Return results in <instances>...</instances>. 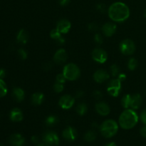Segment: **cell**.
<instances>
[{"label": "cell", "instance_id": "cell-11", "mask_svg": "<svg viewBox=\"0 0 146 146\" xmlns=\"http://www.w3.org/2000/svg\"><path fill=\"white\" fill-rule=\"evenodd\" d=\"M53 59H54V63L58 64V65H61V64L66 63V61L68 59V54L65 49L59 48L54 54Z\"/></svg>", "mask_w": 146, "mask_h": 146}, {"label": "cell", "instance_id": "cell-38", "mask_svg": "<svg viewBox=\"0 0 146 146\" xmlns=\"http://www.w3.org/2000/svg\"><path fill=\"white\" fill-rule=\"evenodd\" d=\"M53 67V64L51 62H46L44 64V66H43V68H44V69L45 70V71H50V70Z\"/></svg>", "mask_w": 146, "mask_h": 146}, {"label": "cell", "instance_id": "cell-8", "mask_svg": "<svg viewBox=\"0 0 146 146\" xmlns=\"http://www.w3.org/2000/svg\"><path fill=\"white\" fill-rule=\"evenodd\" d=\"M42 139L44 143L49 145H58L60 142L58 135L54 131H46L42 135Z\"/></svg>", "mask_w": 146, "mask_h": 146}, {"label": "cell", "instance_id": "cell-25", "mask_svg": "<svg viewBox=\"0 0 146 146\" xmlns=\"http://www.w3.org/2000/svg\"><path fill=\"white\" fill-rule=\"evenodd\" d=\"M131 94H126L123 96V98H121V105L125 109L130 108V105H131Z\"/></svg>", "mask_w": 146, "mask_h": 146}, {"label": "cell", "instance_id": "cell-9", "mask_svg": "<svg viewBox=\"0 0 146 146\" xmlns=\"http://www.w3.org/2000/svg\"><path fill=\"white\" fill-rule=\"evenodd\" d=\"M75 104V98L71 95H64L58 100V106L62 109L68 110L73 107Z\"/></svg>", "mask_w": 146, "mask_h": 146}, {"label": "cell", "instance_id": "cell-17", "mask_svg": "<svg viewBox=\"0 0 146 146\" xmlns=\"http://www.w3.org/2000/svg\"><path fill=\"white\" fill-rule=\"evenodd\" d=\"M143 99L141 96L139 94H135L133 95H131V105H130V108L133 110H137L141 107L142 105Z\"/></svg>", "mask_w": 146, "mask_h": 146}, {"label": "cell", "instance_id": "cell-43", "mask_svg": "<svg viewBox=\"0 0 146 146\" xmlns=\"http://www.w3.org/2000/svg\"><path fill=\"white\" fill-rule=\"evenodd\" d=\"M58 2L61 6H66L70 2V0H58Z\"/></svg>", "mask_w": 146, "mask_h": 146}, {"label": "cell", "instance_id": "cell-14", "mask_svg": "<svg viewBox=\"0 0 146 146\" xmlns=\"http://www.w3.org/2000/svg\"><path fill=\"white\" fill-rule=\"evenodd\" d=\"M117 31V26L113 22H107L102 27V32L106 36L111 37Z\"/></svg>", "mask_w": 146, "mask_h": 146}, {"label": "cell", "instance_id": "cell-21", "mask_svg": "<svg viewBox=\"0 0 146 146\" xmlns=\"http://www.w3.org/2000/svg\"><path fill=\"white\" fill-rule=\"evenodd\" d=\"M50 36L51 38L55 40L58 44L61 45V44H64L65 43V38L64 37L62 36V34L56 29H53L52 31L50 32Z\"/></svg>", "mask_w": 146, "mask_h": 146}, {"label": "cell", "instance_id": "cell-26", "mask_svg": "<svg viewBox=\"0 0 146 146\" xmlns=\"http://www.w3.org/2000/svg\"><path fill=\"white\" fill-rule=\"evenodd\" d=\"M97 136L96 133L94 131H88L84 135V140L87 142H93L96 140Z\"/></svg>", "mask_w": 146, "mask_h": 146}, {"label": "cell", "instance_id": "cell-20", "mask_svg": "<svg viewBox=\"0 0 146 146\" xmlns=\"http://www.w3.org/2000/svg\"><path fill=\"white\" fill-rule=\"evenodd\" d=\"M13 97L17 102H21L24 101V97H25V92L22 88L19 87H17L13 89Z\"/></svg>", "mask_w": 146, "mask_h": 146}, {"label": "cell", "instance_id": "cell-42", "mask_svg": "<svg viewBox=\"0 0 146 146\" xmlns=\"http://www.w3.org/2000/svg\"><path fill=\"white\" fill-rule=\"evenodd\" d=\"M31 142L33 143L37 144V143H38V141H39V138H38V137L36 136V135H34V136L31 137Z\"/></svg>", "mask_w": 146, "mask_h": 146}, {"label": "cell", "instance_id": "cell-3", "mask_svg": "<svg viewBox=\"0 0 146 146\" xmlns=\"http://www.w3.org/2000/svg\"><path fill=\"white\" fill-rule=\"evenodd\" d=\"M100 131L104 137L110 138L113 137L118 131V125L112 119L106 120L100 125Z\"/></svg>", "mask_w": 146, "mask_h": 146}, {"label": "cell", "instance_id": "cell-33", "mask_svg": "<svg viewBox=\"0 0 146 146\" xmlns=\"http://www.w3.org/2000/svg\"><path fill=\"white\" fill-rule=\"evenodd\" d=\"M18 55L19 56L21 59L22 60L27 59V56H28V54H27V51L24 50V48H20V49L18 50Z\"/></svg>", "mask_w": 146, "mask_h": 146}, {"label": "cell", "instance_id": "cell-16", "mask_svg": "<svg viewBox=\"0 0 146 146\" xmlns=\"http://www.w3.org/2000/svg\"><path fill=\"white\" fill-rule=\"evenodd\" d=\"M9 142L12 146H23L25 143V139L21 134L15 133L9 137Z\"/></svg>", "mask_w": 146, "mask_h": 146}, {"label": "cell", "instance_id": "cell-34", "mask_svg": "<svg viewBox=\"0 0 146 146\" xmlns=\"http://www.w3.org/2000/svg\"><path fill=\"white\" fill-rule=\"evenodd\" d=\"M93 97H94L96 101H101L103 98V94L101 93V91L96 90V91H94V93H93Z\"/></svg>", "mask_w": 146, "mask_h": 146}, {"label": "cell", "instance_id": "cell-27", "mask_svg": "<svg viewBox=\"0 0 146 146\" xmlns=\"http://www.w3.org/2000/svg\"><path fill=\"white\" fill-rule=\"evenodd\" d=\"M121 74L120 73V68L117 64H112L110 67V74L113 77H118V76Z\"/></svg>", "mask_w": 146, "mask_h": 146}, {"label": "cell", "instance_id": "cell-46", "mask_svg": "<svg viewBox=\"0 0 146 146\" xmlns=\"http://www.w3.org/2000/svg\"><path fill=\"white\" fill-rule=\"evenodd\" d=\"M105 146H117L116 144L115 143L113 142H111V143H109L106 144Z\"/></svg>", "mask_w": 146, "mask_h": 146}, {"label": "cell", "instance_id": "cell-32", "mask_svg": "<svg viewBox=\"0 0 146 146\" xmlns=\"http://www.w3.org/2000/svg\"><path fill=\"white\" fill-rule=\"evenodd\" d=\"M66 78L65 76L64 75V74L63 73H61V74H57L56 77V82L58 83H60V84H65V82L66 81Z\"/></svg>", "mask_w": 146, "mask_h": 146}, {"label": "cell", "instance_id": "cell-22", "mask_svg": "<svg viewBox=\"0 0 146 146\" xmlns=\"http://www.w3.org/2000/svg\"><path fill=\"white\" fill-rule=\"evenodd\" d=\"M29 40L28 33L24 29H21L18 32L17 36V42L21 44H26Z\"/></svg>", "mask_w": 146, "mask_h": 146}, {"label": "cell", "instance_id": "cell-48", "mask_svg": "<svg viewBox=\"0 0 146 146\" xmlns=\"http://www.w3.org/2000/svg\"><path fill=\"white\" fill-rule=\"evenodd\" d=\"M144 17H145L146 18V9L145 10V11H144Z\"/></svg>", "mask_w": 146, "mask_h": 146}, {"label": "cell", "instance_id": "cell-41", "mask_svg": "<svg viewBox=\"0 0 146 146\" xmlns=\"http://www.w3.org/2000/svg\"><path fill=\"white\" fill-rule=\"evenodd\" d=\"M118 78L121 81V82H123V81H125V78H126V75L123 74V73H121V74L118 76Z\"/></svg>", "mask_w": 146, "mask_h": 146}, {"label": "cell", "instance_id": "cell-40", "mask_svg": "<svg viewBox=\"0 0 146 146\" xmlns=\"http://www.w3.org/2000/svg\"><path fill=\"white\" fill-rule=\"evenodd\" d=\"M140 133H141V136H143V138H146V125H145L144 126H143L142 128L140 129Z\"/></svg>", "mask_w": 146, "mask_h": 146}, {"label": "cell", "instance_id": "cell-6", "mask_svg": "<svg viewBox=\"0 0 146 146\" xmlns=\"http://www.w3.org/2000/svg\"><path fill=\"white\" fill-rule=\"evenodd\" d=\"M121 83L122 82L118 78L111 80L108 84V86H107V91L108 94L113 97L118 96L122 88Z\"/></svg>", "mask_w": 146, "mask_h": 146}, {"label": "cell", "instance_id": "cell-13", "mask_svg": "<svg viewBox=\"0 0 146 146\" xmlns=\"http://www.w3.org/2000/svg\"><path fill=\"white\" fill-rule=\"evenodd\" d=\"M71 22L68 19H60L56 24V29L61 34H67L70 31V29H71Z\"/></svg>", "mask_w": 146, "mask_h": 146}, {"label": "cell", "instance_id": "cell-12", "mask_svg": "<svg viewBox=\"0 0 146 146\" xmlns=\"http://www.w3.org/2000/svg\"><path fill=\"white\" fill-rule=\"evenodd\" d=\"M110 78V74L104 69L97 70L94 74V81L98 84H102L106 82Z\"/></svg>", "mask_w": 146, "mask_h": 146}, {"label": "cell", "instance_id": "cell-44", "mask_svg": "<svg viewBox=\"0 0 146 146\" xmlns=\"http://www.w3.org/2000/svg\"><path fill=\"white\" fill-rule=\"evenodd\" d=\"M6 76V71L4 69H0V79H2Z\"/></svg>", "mask_w": 146, "mask_h": 146}, {"label": "cell", "instance_id": "cell-15", "mask_svg": "<svg viewBox=\"0 0 146 146\" xmlns=\"http://www.w3.org/2000/svg\"><path fill=\"white\" fill-rule=\"evenodd\" d=\"M95 108L96 112L102 116H106L111 112V108L104 101H99L97 103L95 106Z\"/></svg>", "mask_w": 146, "mask_h": 146}, {"label": "cell", "instance_id": "cell-4", "mask_svg": "<svg viewBox=\"0 0 146 146\" xmlns=\"http://www.w3.org/2000/svg\"><path fill=\"white\" fill-rule=\"evenodd\" d=\"M63 74L67 80L73 81L79 78L81 75V71L76 64L70 63L65 65V66L64 67Z\"/></svg>", "mask_w": 146, "mask_h": 146}, {"label": "cell", "instance_id": "cell-2", "mask_svg": "<svg viewBox=\"0 0 146 146\" xmlns=\"http://www.w3.org/2000/svg\"><path fill=\"white\" fill-rule=\"evenodd\" d=\"M139 117L135 110L127 108L123 111L119 116L118 123L123 129L129 130L134 128L138 123Z\"/></svg>", "mask_w": 146, "mask_h": 146}, {"label": "cell", "instance_id": "cell-18", "mask_svg": "<svg viewBox=\"0 0 146 146\" xmlns=\"http://www.w3.org/2000/svg\"><path fill=\"white\" fill-rule=\"evenodd\" d=\"M10 119L14 122H19L23 120L22 111L19 108H13L10 112Z\"/></svg>", "mask_w": 146, "mask_h": 146}, {"label": "cell", "instance_id": "cell-23", "mask_svg": "<svg viewBox=\"0 0 146 146\" xmlns=\"http://www.w3.org/2000/svg\"><path fill=\"white\" fill-rule=\"evenodd\" d=\"M76 111L77 114L81 116L85 115L88 111V106L84 103H80L77 105L76 108Z\"/></svg>", "mask_w": 146, "mask_h": 146}, {"label": "cell", "instance_id": "cell-29", "mask_svg": "<svg viewBox=\"0 0 146 146\" xmlns=\"http://www.w3.org/2000/svg\"><path fill=\"white\" fill-rule=\"evenodd\" d=\"M7 87L4 80L0 79V97H3L7 95Z\"/></svg>", "mask_w": 146, "mask_h": 146}, {"label": "cell", "instance_id": "cell-49", "mask_svg": "<svg viewBox=\"0 0 146 146\" xmlns=\"http://www.w3.org/2000/svg\"><path fill=\"white\" fill-rule=\"evenodd\" d=\"M0 146H4V145H3V144H1V143H0Z\"/></svg>", "mask_w": 146, "mask_h": 146}, {"label": "cell", "instance_id": "cell-24", "mask_svg": "<svg viewBox=\"0 0 146 146\" xmlns=\"http://www.w3.org/2000/svg\"><path fill=\"white\" fill-rule=\"evenodd\" d=\"M58 117L54 115H48L45 120V123L47 126H54L56 124L58 123Z\"/></svg>", "mask_w": 146, "mask_h": 146}, {"label": "cell", "instance_id": "cell-37", "mask_svg": "<svg viewBox=\"0 0 146 146\" xmlns=\"http://www.w3.org/2000/svg\"><path fill=\"white\" fill-rule=\"evenodd\" d=\"M140 119L142 121L143 123L146 125V109L143 110L140 115Z\"/></svg>", "mask_w": 146, "mask_h": 146}, {"label": "cell", "instance_id": "cell-31", "mask_svg": "<svg viewBox=\"0 0 146 146\" xmlns=\"http://www.w3.org/2000/svg\"><path fill=\"white\" fill-rule=\"evenodd\" d=\"M94 42L96 43L98 45H101V44H103L104 42V38H103V36L101 34H98V33H96V34L94 35Z\"/></svg>", "mask_w": 146, "mask_h": 146}, {"label": "cell", "instance_id": "cell-10", "mask_svg": "<svg viewBox=\"0 0 146 146\" xmlns=\"http://www.w3.org/2000/svg\"><path fill=\"white\" fill-rule=\"evenodd\" d=\"M62 136L66 141L72 142L74 141L78 137V133L74 128L71 126H68L62 132Z\"/></svg>", "mask_w": 146, "mask_h": 146}, {"label": "cell", "instance_id": "cell-5", "mask_svg": "<svg viewBox=\"0 0 146 146\" xmlns=\"http://www.w3.org/2000/svg\"><path fill=\"white\" fill-rule=\"evenodd\" d=\"M135 44L131 39L123 40L121 42L119 45V49L121 54L125 56L132 55L135 51Z\"/></svg>", "mask_w": 146, "mask_h": 146}, {"label": "cell", "instance_id": "cell-39", "mask_svg": "<svg viewBox=\"0 0 146 146\" xmlns=\"http://www.w3.org/2000/svg\"><path fill=\"white\" fill-rule=\"evenodd\" d=\"M84 91H81V90H78V91H76V93L75 97L76 98H82V97H84Z\"/></svg>", "mask_w": 146, "mask_h": 146}, {"label": "cell", "instance_id": "cell-19", "mask_svg": "<svg viewBox=\"0 0 146 146\" xmlns=\"http://www.w3.org/2000/svg\"><path fill=\"white\" fill-rule=\"evenodd\" d=\"M44 99H45V96H44V94L41 92L34 93L31 96V104L36 106L41 105L44 102Z\"/></svg>", "mask_w": 146, "mask_h": 146}, {"label": "cell", "instance_id": "cell-47", "mask_svg": "<svg viewBox=\"0 0 146 146\" xmlns=\"http://www.w3.org/2000/svg\"><path fill=\"white\" fill-rule=\"evenodd\" d=\"M37 146H50L48 144L46 143H41V144H38V145H37Z\"/></svg>", "mask_w": 146, "mask_h": 146}, {"label": "cell", "instance_id": "cell-45", "mask_svg": "<svg viewBox=\"0 0 146 146\" xmlns=\"http://www.w3.org/2000/svg\"><path fill=\"white\" fill-rule=\"evenodd\" d=\"M92 127L94 128H100V126H98L97 123H94L92 124Z\"/></svg>", "mask_w": 146, "mask_h": 146}, {"label": "cell", "instance_id": "cell-35", "mask_svg": "<svg viewBox=\"0 0 146 146\" xmlns=\"http://www.w3.org/2000/svg\"><path fill=\"white\" fill-rule=\"evenodd\" d=\"M96 8L97 11H98L99 12L101 13H104L107 11V9H106V6L104 4H96Z\"/></svg>", "mask_w": 146, "mask_h": 146}, {"label": "cell", "instance_id": "cell-30", "mask_svg": "<svg viewBox=\"0 0 146 146\" xmlns=\"http://www.w3.org/2000/svg\"><path fill=\"white\" fill-rule=\"evenodd\" d=\"M53 88H54V92L57 93V94H60V93L62 92L64 89V84H60V83H58V82H56L55 84H54Z\"/></svg>", "mask_w": 146, "mask_h": 146}, {"label": "cell", "instance_id": "cell-36", "mask_svg": "<svg viewBox=\"0 0 146 146\" xmlns=\"http://www.w3.org/2000/svg\"><path fill=\"white\" fill-rule=\"evenodd\" d=\"M88 29L91 31H96L98 29V25L96 23H90L88 25Z\"/></svg>", "mask_w": 146, "mask_h": 146}, {"label": "cell", "instance_id": "cell-7", "mask_svg": "<svg viewBox=\"0 0 146 146\" xmlns=\"http://www.w3.org/2000/svg\"><path fill=\"white\" fill-rule=\"evenodd\" d=\"M91 56L94 61L98 64H104L108 59V54L104 49L101 48H96L91 53Z\"/></svg>", "mask_w": 146, "mask_h": 146}, {"label": "cell", "instance_id": "cell-1", "mask_svg": "<svg viewBox=\"0 0 146 146\" xmlns=\"http://www.w3.org/2000/svg\"><path fill=\"white\" fill-rule=\"evenodd\" d=\"M108 14L114 22H123L130 17L129 7L123 2H115L108 9Z\"/></svg>", "mask_w": 146, "mask_h": 146}, {"label": "cell", "instance_id": "cell-28", "mask_svg": "<svg viewBox=\"0 0 146 146\" xmlns=\"http://www.w3.org/2000/svg\"><path fill=\"white\" fill-rule=\"evenodd\" d=\"M138 65V62L136 58H131L128 60V68L130 71H134L137 68Z\"/></svg>", "mask_w": 146, "mask_h": 146}]
</instances>
